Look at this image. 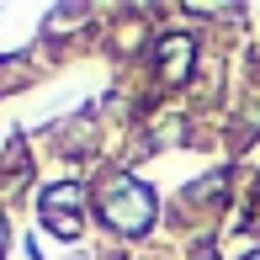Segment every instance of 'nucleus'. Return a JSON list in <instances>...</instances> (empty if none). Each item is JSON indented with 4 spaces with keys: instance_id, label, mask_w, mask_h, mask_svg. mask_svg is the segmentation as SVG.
Returning <instances> with one entry per match:
<instances>
[{
    "instance_id": "nucleus-1",
    "label": "nucleus",
    "mask_w": 260,
    "mask_h": 260,
    "mask_svg": "<svg viewBox=\"0 0 260 260\" xmlns=\"http://www.w3.org/2000/svg\"><path fill=\"white\" fill-rule=\"evenodd\" d=\"M106 218L122 234H144L149 223H154V197H149L144 186H117V191L106 197Z\"/></svg>"
},
{
    "instance_id": "nucleus-2",
    "label": "nucleus",
    "mask_w": 260,
    "mask_h": 260,
    "mask_svg": "<svg viewBox=\"0 0 260 260\" xmlns=\"http://www.w3.org/2000/svg\"><path fill=\"white\" fill-rule=\"evenodd\" d=\"M159 69H165L170 80H181L186 69H191V38H186V32H175V38L159 43Z\"/></svg>"
},
{
    "instance_id": "nucleus-3",
    "label": "nucleus",
    "mask_w": 260,
    "mask_h": 260,
    "mask_svg": "<svg viewBox=\"0 0 260 260\" xmlns=\"http://www.w3.org/2000/svg\"><path fill=\"white\" fill-rule=\"evenodd\" d=\"M85 197H80V186H53L48 197H43V212H64V207H80Z\"/></svg>"
},
{
    "instance_id": "nucleus-4",
    "label": "nucleus",
    "mask_w": 260,
    "mask_h": 260,
    "mask_svg": "<svg viewBox=\"0 0 260 260\" xmlns=\"http://www.w3.org/2000/svg\"><path fill=\"white\" fill-rule=\"evenodd\" d=\"M43 223H48L58 239H75L80 234V218H69V212H43Z\"/></svg>"
},
{
    "instance_id": "nucleus-5",
    "label": "nucleus",
    "mask_w": 260,
    "mask_h": 260,
    "mask_svg": "<svg viewBox=\"0 0 260 260\" xmlns=\"http://www.w3.org/2000/svg\"><path fill=\"white\" fill-rule=\"evenodd\" d=\"M0 250H6V218H0Z\"/></svg>"
},
{
    "instance_id": "nucleus-6",
    "label": "nucleus",
    "mask_w": 260,
    "mask_h": 260,
    "mask_svg": "<svg viewBox=\"0 0 260 260\" xmlns=\"http://www.w3.org/2000/svg\"><path fill=\"white\" fill-rule=\"evenodd\" d=\"M244 260H260V250H255V255H244Z\"/></svg>"
}]
</instances>
